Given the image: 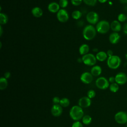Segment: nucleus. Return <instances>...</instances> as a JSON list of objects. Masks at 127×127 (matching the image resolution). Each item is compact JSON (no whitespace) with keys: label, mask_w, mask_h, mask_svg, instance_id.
I'll use <instances>...</instances> for the list:
<instances>
[{"label":"nucleus","mask_w":127,"mask_h":127,"mask_svg":"<svg viewBox=\"0 0 127 127\" xmlns=\"http://www.w3.org/2000/svg\"><path fill=\"white\" fill-rule=\"evenodd\" d=\"M84 115L82 108L79 106H73L70 110L69 116L70 118L75 121H78L81 119Z\"/></svg>","instance_id":"obj_1"},{"label":"nucleus","mask_w":127,"mask_h":127,"mask_svg":"<svg viewBox=\"0 0 127 127\" xmlns=\"http://www.w3.org/2000/svg\"><path fill=\"white\" fill-rule=\"evenodd\" d=\"M82 34L85 40H91L95 38L96 35V29L91 25H87L84 28Z\"/></svg>","instance_id":"obj_2"},{"label":"nucleus","mask_w":127,"mask_h":127,"mask_svg":"<svg viewBox=\"0 0 127 127\" xmlns=\"http://www.w3.org/2000/svg\"><path fill=\"white\" fill-rule=\"evenodd\" d=\"M121 62V59L119 56L117 55H113L108 58L107 64L110 68L116 69L120 66Z\"/></svg>","instance_id":"obj_3"},{"label":"nucleus","mask_w":127,"mask_h":127,"mask_svg":"<svg viewBox=\"0 0 127 127\" xmlns=\"http://www.w3.org/2000/svg\"><path fill=\"white\" fill-rule=\"evenodd\" d=\"M110 29V24L108 21L101 20L98 22L96 26V31L100 34L107 33Z\"/></svg>","instance_id":"obj_4"},{"label":"nucleus","mask_w":127,"mask_h":127,"mask_svg":"<svg viewBox=\"0 0 127 127\" xmlns=\"http://www.w3.org/2000/svg\"><path fill=\"white\" fill-rule=\"evenodd\" d=\"M96 57L92 54H87L82 57V62L86 65L92 66L95 64L96 63Z\"/></svg>","instance_id":"obj_5"},{"label":"nucleus","mask_w":127,"mask_h":127,"mask_svg":"<svg viewBox=\"0 0 127 127\" xmlns=\"http://www.w3.org/2000/svg\"><path fill=\"white\" fill-rule=\"evenodd\" d=\"M115 120L119 124H125L127 123V113L123 111L118 112L115 115Z\"/></svg>","instance_id":"obj_6"},{"label":"nucleus","mask_w":127,"mask_h":127,"mask_svg":"<svg viewBox=\"0 0 127 127\" xmlns=\"http://www.w3.org/2000/svg\"><path fill=\"white\" fill-rule=\"evenodd\" d=\"M96 86L102 90H105L108 88L110 85L109 80L104 77H100L98 78L95 82Z\"/></svg>","instance_id":"obj_7"},{"label":"nucleus","mask_w":127,"mask_h":127,"mask_svg":"<svg viewBox=\"0 0 127 127\" xmlns=\"http://www.w3.org/2000/svg\"><path fill=\"white\" fill-rule=\"evenodd\" d=\"M58 20L62 23L66 22L69 19V15L67 11L64 9H61L57 14Z\"/></svg>","instance_id":"obj_8"},{"label":"nucleus","mask_w":127,"mask_h":127,"mask_svg":"<svg viewBox=\"0 0 127 127\" xmlns=\"http://www.w3.org/2000/svg\"><path fill=\"white\" fill-rule=\"evenodd\" d=\"M87 21L91 24H95L98 22L99 15L97 13L94 11L88 12L86 16Z\"/></svg>","instance_id":"obj_9"},{"label":"nucleus","mask_w":127,"mask_h":127,"mask_svg":"<svg viewBox=\"0 0 127 127\" xmlns=\"http://www.w3.org/2000/svg\"><path fill=\"white\" fill-rule=\"evenodd\" d=\"M115 77L116 82L119 85H124L127 82V75L125 72H119Z\"/></svg>","instance_id":"obj_10"},{"label":"nucleus","mask_w":127,"mask_h":127,"mask_svg":"<svg viewBox=\"0 0 127 127\" xmlns=\"http://www.w3.org/2000/svg\"><path fill=\"white\" fill-rule=\"evenodd\" d=\"M80 79L83 83L89 84L92 81L93 77L91 73L88 72H84L81 74Z\"/></svg>","instance_id":"obj_11"},{"label":"nucleus","mask_w":127,"mask_h":127,"mask_svg":"<svg viewBox=\"0 0 127 127\" xmlns=\"http://www.w3.org/2000/svg\"><path fill=\"white\" fill-rule=\"evenodd\" d=\"M63 112L62 107L60 104H54L51 108V113L55 117H59Z\"/></svg>","instance_id":"obj_12"},{"label":"nucleus","mask_w":127,"mask_h":127,"mask_svg":"<svg viewBox=\"0 0 127 127\" xmlns=\"http://www.w3.org/2000/svg\"><path fill=\"white\" fill-rule=\"evenodd\" d=\"M91 101L88 97H83L78 101V105L81 108H87L91 105Z\"/></svg>","instance_id":"obj_13"},{"label":"nucleus","mask_w":127,"mask_h":127,"mask_svg":"<svg viewBox=\"0 0 127 127\" xmlns=\"http://www.w3.org/2000/svg\"><path fill=\"white\" fill-rule=\"evenodd\" d=\"M121 38V36L118 32L112 33L109 37V40L110 42L112 44H117Z\"/></svg>","instance_id":"obj_14"},{"label":"nucleus","mask_w":127,"mask_h":127,"mask_svg":"<svg viewBox=\"0 0 127 127\" xmlns=\"http://www.w3.org/2000/svg\"><path fill=\"white\" fill-rule=\"evenodd\" d=\"M110 28L114 32H118L120 31L122 28L121 22L116 20L113 21L110 24Z\"/></svg>","instance_id":"obj_15"},{"label":"nucleus","mask_w":127,"mask_h":127,"mask_svg":"<svg viewBox=\"0 0 127 127\" xmlns=\"http://www.w3.org/2000/svg\"><path fill=\"white\" fill-rule=\"evenodd\" d=\"M60 5L56 2H52L50 3L48 6L49 11L52 13L58 12L60 10Z\"/></svg>","instance_id":"obj_16"},{"label":"nucleus","mask_w":127,"mask_h":127,"mask_svg":"<svg viewBox=\"0 0 127 127\" xmlns=\"http://www.w3.org/2000/svg\"><path fill=\"white\" fill-rule=\"evenodd\" d=\"M32 14L36 18L40 17L42 16L43 14V11L42 9L39 7H35L32 8L31 10Z\"/></svg>","instance_id":"obj_17"},{"label":"nucleus","mask_w":127,"mask_h":127,"mask_svg":"<svg viewBox=\"0 0 127 127\" xmlns=\"http://www.w3.org/2000/svg\"><path fill=\"white\" fill-rule=\"evenodd\" d=\"M102 72V68L99 65L93 66L91 69V73L93 76H98L101 74Z\"/></svg>","instance_id":"obj_18"},{"label":"nucleus","mask_w":127,"mask_h":127,"mask_svg":"<svg viewBox=\"0 0 127 127\" xmlns=\"http://www.w3.org/2000/svg\"><path fill=\"white\" fill-rule=\"evenodd\" d=\"M108 58L107 53L104 51H100L96 55V59L100 62H103L108 59Z\"/></svg>","instance_id":"obj_19"},{"label":"nucleus","mask_w":127,"mask_h":127,"mask_svg":"<svg viewBox=\"0 0 127 127\" xmlns=\"http://www.w3.org/2000/svg\"><path fill=\"white\" fill-rule=\"evenodd\" d=\"M89 50V46L87 44H83L81 45L79 48V52L80 55H84L88 53Z\"/></svg>","instance_id":"obj_20"},{"label":"nucleus","mask_w":127,"mask_h":127,"mask_svg":"<svg viewBox=\"0 0 127 127\" xmlns=\"http://www.w3.org/2000/svg\"><path fill=\"white\" fill-rule=\"evenodd\" d=\"M8 85V82L7 79L4 77H1L0 78V90L5 89Z\"/></svg>","instance_id":"obj_21"},{"label":"nucleus","mask_w":127,"mask_h":127,"mask_svg":"<svg viewBox=\"0 0 127 127\" xmlns=\"http://www.w3.org/2000/svg\"><path fill=\"white\" fill-rule=\"evenodd\" d=\"M8 21L7 15L3 13H0V24L1 25L6 24Z\"/></svg>","instance_id":"obj_22"},{"label":"nucleus","mask_w":127,"mask_h":127,"mask_svg":"<svg viewBox=\"0 0 127 127\" xmlns=\"http://www.w3.org/2000/svg\"><path fill=\"white\" fill-rule=\"evenodd\" d=\"M119 85L117 84L116 82H114L113 83H111L109 86L110 90L113 93H116L118 91L119 89Z\"/></svg>","instance_id":"obj_23"},{"label":"nucleus","mask_w":127,"mask_h":127,"mask_svg":"<svg viewBox=\"0 0 127 127\" xmlns=\"http://www.w3.org/2000/svg\"><path fill=\"white\" fill-rule=\"evenodd\" d=\"M82 123H83V124L88 125H89L91 123L92 118L89 115H86L83 117V118H82Z\"/></svg>","instance_id":"obj_24"},{"label":"nucleus","mask_w":127,"mask_h":127,"mask_svg":"<svg viewBox=\"0 0 127 127\" xmlns=\"http://www.w3.org/2000/svg\"><path fill=\"white\" fill-rule=\"evenodd\" d=\"M60 105L63 107H66L69 105V100L67 98H63L60 100Z\"/></svg>","instance_id":"obj_25"},{"label":"nucleus","mask_w":127,"mask_h":127,"mask_svg":"<svg viewBox=\"0 0 127 127\" xmlns=\"http://www.w3.org/2000/svg\"><path fill=\"white\" fill-rule=\"evenodd\" d=\"M72 17L75 20L79 19L82 16V13L79 10H74L71 14Z\"/></svg>","instance_id":"obj_26"},{"label":"nucleus","mask_w":127,"mask_h":127,"mask_svg":"<svg viewBox=\"0 0 127 127\" xmlns=\"http://www.w3.org/2000/svg\"><path fill=\"white\" fill-rule=\"evenodd\" d=\"M127 20V15L124 13H120L118 15V20L120 22H124Z\"/></svg>","instance_id":"obj_27"},{"label":"nucleus","mask_w":127,"mask_h":127,"mask_svg":"<svg viewBox=\"0 0 127 127\" xmlns=\"http://www.w3.org/2000/svg\"><path fill=\"white\" fill-rule=\"evenodd\" d=\"M83 2L87 5L94 6L96 4L97 0H83Z\"/></svg>","instance_id":"obj_28"},{"label":"nucleus","mask_w":127,"mask_h":127,"mask_svg":"<svg viewBox=\"0 0 127 127\" xmlns=\"http://www.w3.org/2000/svg\"><path fill=\"white\" fill-rule=\"evenodd\" d=\"M68 0H60L59 4L62 8L66 7L68 5Z\"/></svg>","instance_id":"obj_29"},{"label":"nucleus","mask_w":127,"mask_h":127,"mask_svg":"<svg viewBox=\"0 0 127 127\" xmlns=\"http://www.w3.org/2000/svg\"><path fill=\"white\" fill-rule=\"evenodd\" d=\"M96 95V93L93 90H90L87 92V97L90 99H92L94 98Z\"/></svg>","instance_id":"obj_30"},{"label":"nucleus","mask_w":127,"mask_h":127,"mask_svg":"<svg viewBox=\"0 0 127 127\" xmlns=\"http://www.w3.org/2000/svg\"><path fill=\"white\" fill-rule=\"evenodd\" d=\"M83 0H71V2L74 6L79 5L82 2Z\"/></svg>","instance_id":"obj_31"},{"label":"nucleus","mask_w":127,"mask_h":127,"mask_svg":"<svg viewBox=\"0 0 127 127\" xmlns=\"http://www.w3.org/2000/svg\"><path fill=\"white\" fill-rule=\"evenodd\" d=\"M71 127H83V125L80 122L78 121L74 122L72 124Z\"/></svg>","instance_id":"obj_32"},{"label":"nucleus","mask_w":127,"mask_h":127,"mask_svg":"<svg viewBox=\"0 0 127 127\" xmlns=\"http://www.w3.org/2000/svg\"><path fill=\"white\" fill-rule=\"evenodd\" d=\"M60 100L61 99L58 97L55 96L53 98V102L54 104H59V103H60Z\"/></svg>","instance_id":"obj_33"},{"label":"nucleus","mask_w":127,"mask_h":127,"mask_svg":"<svg viewBox=\"0 0 127 127\" xmlns=\"http://www.w3.org/2000/svg\"><path fill=\"white\" fill-rule=\"evenodd\" d=\"M109 82H110L111 83H114V82H116V81H115V77L114 76H110L109 78Z\"/></svg>","instance_id":"obj_34"},{"label":"nucleus","mask_w":127,"mask_h":127,"mask_svg":"<svg viewBox=\"0 0 127 127\" xmlns=\"http://www.w3.org/2000/svg\"><path fill=\"white\" fill-rule=\"evenodd\" d=\"M123 31H124V33L127 35V22L124 25V27H123Z\"/></svg>","instance_id":"obj_35"},{"label":"nucleus","mask_w":127,"mask_h":127,"mask_svg":"<svg viewBox=\"0 0 127 127\" xmlns=\"http://www.w3.org/2000/svg\"><path fill=\"white\" fill-rule=\"evenodd\" d=\"M106 53H107V56H108V57H111V56L114 55H113V51L111 50H108L107 51V52H106Z\"/></svg>","instance_id":"obj_36"},{"label":"nucleus","mask_w":127,"mask_h":127,"mask_svg":"<svg viewBox=\"0 0 127 127\" xmlns=\"http://www.w3.org/2000/svg\"><path fill=\"white\" fill-rule=\"evenodd\" d=\"M10 75H11V74H10V73L9 72H8V71H7V72H6L4 73V77H5V78L8 79V78H9L10 77Z\"/></svg>","instance_id":"obj_37"},{"label":"nucleus","mask_w":127,"mask_h":127,"mask_svg":"<svg viewBox=\"0 0 127 127\" xmlns=\"http://www.w3.org/2000/svg\"><path fill=\"white\" fill-rule=\"evenodd\" d=\"M120 2L123 4H127V0H119Z\"/></svg>","instance_id":"obj_38"},{"label":"nucleus","mask_w":127,"mask_h":127,"mask_svg":"<svg viewBox=\"0 0 127 127\" xmlns=\"http://www.w3.org/2000/svg\"><path fill=\"white\" fill-rule=\"evenodd\" d=\"M100 3H105L108 0H98Z\"/></svg>","instance_id":"obj_39"},{"label":"nucleus","mask_w":127,"mask_h":127,"mask_svg":"<svg viewBox=\"0 0 127 127\" xmlns=\"http://www.w3.org/2000/svg\"><path fill=\"white\" fill-rule=\"evenodd\" d=\"M2 26H0V36H1L2 34Z\"/></svg>","instance_id":"obj_40"},{"label":"nucleus","mask_w":127,"mask_h":127,"mask_svg":"<svg viewBox=\"0 0 127 127\" xmlns=\"http://www.w3.org/2000/svg\"><path fill=\"white\" fill-rule=\"evenodd\" d=\"M93 52H97L98 51V49L97 48H94L93 49Z\"/></svg>","instance_id":"obj_41"},{"label":"nucleus","mask_w":127,"mask_h":127,"mask_svg":"<svg viewBox=\"0 0 127 127\" xmlns=\"http://www.w3.org/2000/svg\"><path fill=\"white\" fill-rule=\"evenodd\" d=\"M126 127H127V124H126Z\"/></svg>","instance_id":"obj_42"},{"label":"nucleus","mask_w":127,"mask_h":127,"mask_svg":"<svg viewBox=\"0 0 127 127\" xmlns=\"http://www.w3.org/2000/svg\"></svg>","instance_id":"obj_43"},{"label":"nucleus","mask_w":127,"mask_h":127,"mask_svg":"<svg viewBox=\"0 0 127 127\" xmlns=\"http://www.w3.org/2000/svg\"></svg>","instance_id":"obj_44"}]
</instances>
